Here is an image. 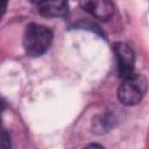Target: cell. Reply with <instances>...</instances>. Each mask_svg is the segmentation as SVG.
<instances>
[{"mask_svg": "<svg viewBox=\"0 0 149 149\" xmlns=\"http://www.w3.org/2000/svg\"><path fill=\"white\" fill-rule=\"evenodd\" d=\"M83 8L90 13L92 16L100 19V20H107L113 15L114 7L113 3L106 0L100 1H84L81 2Z\"/></svg>", "mask_w": 149, "mask_h": 149, "instance_id": "277c9868", "label": "cell"}, {"mask_svg": "<svg viewBox=\"0 0 149 149\" xmlns=\"http://www.w3.org/2000/svg\"><path fill=\"white\" fill-rule=\"evenodd\" d=\"M113 50H114V55L116 59V66H118L119 74L122 78H126L129 74L134 73L133 70H134L135 57H134V51L132 50V48L126 43L119 42L114 44Z\"/></svg>", "mask_w": 149, "mask_h": 149, "instance_id": "3957f363", "label": "cell"}, {"mask_svg": "<svg viewBox=\"0 0 149 149\" xmlns=\"http://www.w3.org/2000/svg\"><path fill=\"white\" fill-rule=\"evenodd\" d=\"M147 91V80L144 76L139 73H132L123 78L122 84L118 90V98L120 102L126 106H133L139 104Z\"/></svg>", "mask_w": 149, "mask_h": 149, "instance_id": "7a4b0ae2", "label": "cell"}, {"mask_svg": "<svg viewBox=\"0 0 149 149\" xmlns=\"http://www.w3.org/2000/svg\"><path fill=\"white\" fill-rule=\"evenodd\" d=\"M36 6L38 12L47 17L63 16L68 12V3L64 1H40Z\"/></svg>", "mask_w": 149, "mask_h": 149, "instance_id": "5b68a950", "label": "cell"}, {"mask_svg": "<svg viewBox=\"0 0 149 149\" xmlns=\"http://www.w3.org/2000/svg\"><path fill=\"white\" fill-rule=\"evenodd\" d=\"M12 140L9 133L0 125V149H10Z\"/></svg>", "mask_w": 149, "mask_h": 149, "instance_id": "8992f818", "label": "cell"}, {"mask_svg": "<svg viewBox=\"0 0 149 149\" xmlns=\"http://www.w3.org/2000/svg\"><path fill=\"white\" fill-rule=\"evenodd\" d=\"M6 6H7V2L0 1V19H1V16L3 15V13H5V10H6Z\"/></svg>", "mask_w": 149, "mask_h": 149, "instance_id": "9c48e42d", "label": "cell"}, {"mask_svg": "<svg viewBox=\"0 0 149 149\" xmlns=\"http://www.w3.org/2000/svg\"><path fill=\"white\" fill-rule=\"evenodd\" d=\"M5 108H6V102H5V100L0 97V121H1V116H2V113H3Z\"/></svg>", "mask_w": 149, "mask_h": 149, "instance_id": "ba28073f", "label": "cell"}, {"mask_svg": "<svg viewBox=\"0 0 149 149\" xmlns=\"http://www.w3.org/2000/svg\"><path fill=\"white\" fill-rule=\"evenodd\" d=\"M84 149H105V148H104L102 146L98 144V143H91V144L86 146Z\"/></svg>", "mask_w": 149, "mask_h": 149, "instance_id": "52a82bcc", "label": "cell"}, {"mask_svg": "<svg viewBox=\"0 0 149 149\" xmlns=\"http://www.w3.org/2000/svg\"><path fill=\"white\" fill-rule=\"evenodd\" d=\"M52 42V31L37 23H31L26 28L23 35V47L28 55L38 57L43 55Z\"/></svg>", "mask_w": 149, "mask_h": 149, "instance_id": "6da1fadb", "label": "cell"}]
</instances>
